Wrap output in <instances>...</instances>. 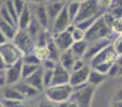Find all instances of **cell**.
I'll use <instances>...</instances> for the list:
<instances>
[{"label": "cell", "mask_w": 122, "mask_h": 107, "mask_svg": "<svg viewBox=\"0 0 122 107\" xmlns=\"http://www.w3.org/2000/svg\"><path fill=\"white\" fill-rule=\"evenodd\" d=\"M114 31L112 28L105 23L103 15L95 20V23L86 31V41L88 43L94 42L99 40H112L114 36Z\"/></svg>", "instance_id": "obj_1"}, {"label": "cell", "mask_w": 122, "mask_h": 107, "mask_svg": "<svg viewBox=\"0 0 122 107\" xmlns=\"http://www.w3.org/2000/svg\"><path fill=\"white\" fill-rule=\"evenodd\" d=\"M94 92V87L90 86L88 84H85L81 86L74 87L71 99L77 103L78 107H90Z\"/></svg>", "instance_id": "obj_2"}, {"label": "cell", "mask_w": 122, "mask_h": 107, "mask_svg": "<svg viewBox=\"0 0 122 107\" xmlns=\"http://www.w3.org/2000/svg\"><path fill=\"white\" fill-rule=\"evenodd\" d=\"M104 13H105V11H103L100 8L97 0H84L80 2L79 11H78V14L73 24L76 25L82 20H86V19L94 17L100 14H104Z\"/></svg>", "instance_id": "obj_3"}, {"label": "cell", "mask_w": 122, "mask_h": 107, "mask_svg": "<svg viewBox=\"0 0 122 107\" xmlns=\"http://www.w3.org/2000/svg\"><path fill=\"white\" fill-rule=\"evenodd\" d=\"M72 92H73V88L70 84L61 85V86H51L45 89L46 99L57 104L71 99Z\"/></svg>", "instance_id": "obj_4"}, {"label": "cell", "mask_w": 122, "mask_h": 107, "mask_svg": "<svg viewBox=\"0 0 122 107\" xmlns=\"http://www.w3.org/2000/svg\"><path fill=\"white\" fill-rule=\"evenodd\" d=\"M12 42L18 47V49L23 53L24 56L34 54L36 46V41L32 39V36H30L27 30L18 29Z\"/></svg>", "instance_id": "obj_5"}, {"label": "cell", "mask_w": 122, "mask_h": 107, "mask_svg": "<svg viewBox=\"0 0 122 107\" xmlns=\"http://www.w3.org/2000/svg\"><path fill=\"white\" fill-rule=\"evenodd\" d=\"M0 56H1L4 65L8 67L21 60L24 55L12 41L11 42L9 41L4 45L0 46Z\"/></svg>", "instance_id": "obj_6"}, {"label": "cell", "mask_w": 122, "mask_h": 107, "mask_svg": "<svg viewBox=\"0 0 122 107\" xmlns=\"http://www.w3.org/2000/svg\"><path fill=\"white\" fill-rule=\"evenodd\" d=\"M117 57H118V55H117L114 46H112V43L108 46H106L104 49H102L90 61V67L92 69V67L97 66L99 64H103V63H115L117 60Z\"/></svg>", "instance_id": "obj_7"}, {"label": "cell", "mask_w": 122, "mask_h": 107, "mask_svg": "<svg viewBox=\"0 0 122 107\" xmlns=\"http://www.w3.org/2000/svg\"><path fill=\"white\" fill-rule=\"evenodd\" d=\"M21 67H23V60L10 65L5 69L4 76L6 80V86H14L21 80Z\"/></svg>", "instance_id": "obj_8"}, {"label": "cell", "mask_w": 122, "mask_h": 107, "mask_svg": "<svg viewBox=\"0 0 122 107\" xmlns=\"http://www.w3.org/2000/svg\"><path fill=\"white\" fill-rule=\"evenodd\" d=\"M71 20H70L69 14H67V10H66V4L65 6L62 9V11L60 12V14L56 17V19L54 20L53 25H51V36L58 34L62 31H65L66 28L71 25Z\"/></svg>", "instance_id": "obj_9"}, {"label": "cell", "mask_w": 122, "mask_h": 107, "mask_svg": "<svg viewBox=\"0 0 122 107\" xmlns=\"http://www.w3.org/2000/svg\"><path fill=\"white\" fill-rule=\"evenodd\" d=\"M112 43V40H99V41L88 43V48H87L85 56L82 57V60L85 62L86 61H91L102 49H104L106 46H108Z\"/></svg>", "instance_id": "obj_10"}, {"label": "cell", "mask_w": 122, "mask_h": 107, "mask_svg": "<svg viewBox=\"0 0 122 107\" xmlns=\"http://www.w3.org/2000/svg\"><path fill=\"white\" fill-rule=\"evenodd\" d=\"M90 70V65H85L82 69L71 72V74H70V85L72 86V88L87 84Z\"/></svg>", "instance_id": "obj_11"}, {"label": "cell", "mask_w": 122, "mask_h": 107, "mask_svg": "<svg viewBox=\"0 0 122 107\" xmlns=\"http://www.w3.org/2000/svg\"><path fill=\"white\" fill-rule=\"evenodd\" d=\"M70 72L66 71L60 63H57L54 69L53 79H51V86H61V85L70 84Z\"/></svg>", "instance_id": "obj_12"}, {"label": "cell", "mask_w": 122, "mask_h": 107, "mask_svg": "<svg viewBox=\"0 0 122 107\" xmlns=\"http://www.w3.org/2000/svg\"><path fill=\"white\" fill-rule=\"evenodd\" d=\"M53 40L55 42L56 46L59 48V51L61 53L65 51H69L74 43L72 34L67 31H62L60 33L53 36Z\"/></svg>", "instance_id": "obj_13"}, {"label": "cell", "mask_w": 122, "mask_h": 107, "mask_svg": "<svg viewBox=\"0 0 122 107\" xmlns=\"http://www.w3.org/2000/svg\"><path fill=\"white\" fill-rule=\"evenodd\" d=\"M65 2L61 1V0H56V1H51L49 3L46 4V10H47V14H48V18H49V23L51 26L53 25L54 20L56 19V17L60 14V12L62 11V9L65 6Z\"/></svg>", "instance_id": "obj_14"}, {"label": "cell", "mask_w": 122, "mask_h": 107, "mask_svg": "<svg viewBox=\"0 0 122 107\" xmlns=\"http://www.w3.org/2000/svg\"><path fill=\"white\" fill-rule=\"evenodd\" d=\"M25 82L28 85H30L31 87H33L34 89H36L38 91L44 90V84H43V67L40 66L38 69V71L36 73H33L30 77H28L27 79H25Z\"/></svg>", "instance_id": "obj_15"}, {"label": "cell", "mask_w": 122, "mask_h": 107, "mask_svg": "<svg viewBox=\"0 0 122 107\" xmlns=\"http://www.w3.org/2000/svg\"><path fill=\"white\" fill-rule=\"evenodd\" d=\"M14 87L19 91V93L25 97V100L30 99V97H34L40 93V91H38L36 89H34L33 87L28 85L25 80H20V82H17L16 85H14Z\"/></svg>", "instance_id": "obj_16"}, {"label": "cell", "mask_w": 122, "mask_h": 107, "mask_svg": "<svg viewBox=\"0 0 122 107\" xmlns=\"http://www.w3.org/2000/svg\"><path fill=\"white\" fill-rule=\"evenodd\" d=\"M76 60H77V58L74 56V54L72 53L71 49H69V51H65L61 53L59 62L58 63H60L66 71H69L70 73H71L72 69H73V65Z\"/></svg>", "instance_id": "obj_17"}, {"label": "cell", "mask_w": 122, "mask_h": 107, "mask_svg": "<svg viewBox=\"0 0 122 107\" xmlns=\"http://www.w3.org/2000/svg\"><path fill=\"white\" fill-rule=\"evenodd\" d=\"M36 18L40 23V25L42 26L43 29L48 30L51 23H49L48 14H47V10H46V5L45 4H40L38 6V9L36 11Z\"/></svg>", "instance_id": "obj_18"}, {"label": "cell", "mask_w": 122, "mask_h": 107, "mask_svg": "<svg viewBox=\"0 0 122 107\" xmlns=\"http://www.w3.org/2000/svg\"><path fill=\"white\" fill-rule=\"evenodd\" d=\"M32 13H31V9H30L29 4H26L25 9L23 10V12L20 13V15L18 16V25H17V27H18V29L20 30H26L28 28V26H29L30 21H31L32 19Z\"/></svg>", "instance_id": "obj_19"}, {"label": "cell", "mask_w": 122, "mask_h": 107, "mask_svg": "<svg viewBox=\"0 0 122 107\" xmlns=\"http://www.w3.org/2000/svg\"><path fill=\"white\" fill-rule=\"evenodd\" d=\"M106 77H107V75L102 74V73H100V72L95 71V70L91 69L90 73H89V77H88L87 84L92 86V87H94V88H97V87H99L100 85L103 84V82H105Z\"/></svg>", "instance_id": "obj_20"}, {"label": "cell", "mask_w": 122, "mask_h": 107, "mask_svg": "<svg viewBox=\"0 0 122 107\" xmlns=\"http://www.w3.org/2000/svg\"><path fill=\"white\" fill-rule=\"evenodd\" d=\"M87 48H88V42L85 40V41H80V42H74L70 49H71L72 53L74 54V56L77 59H82V57L86 54Z\"/></svg>", "instance_id": "obj_21"}, {"label": "cell", "mask_w": 122, "mask_h": 107, "mask_svg": "<svg viewBox=\"0 0 122 107\" xmlns=\"http://www.w3.org/2000/svg\"><path fill=\"white\" fill-rule=\"evenodd\" d=\"M3 99L11 101H24L25 97L19 93V91L14 86H9L3 91Z\"/></svg>", "instance_id": "obj_22"}, {"label": "cell", "mask_w": 122, "mask_h": 107, "mask_svg": "<svg viewBox=\"0 0 122 107\" xmlns=\"http://www.w3.org/2000/svg\"><path fill=\"white\" fill-rule=\"evenodd\" d=\"M17 30L18 29H17L16 27L10 25V24H8L6 21L2 20V19L0 18V31L6 36V39H8L9 41H13Z\"/></svg>", "instance_id": "obj_23"}, {"label": "cell", "mask_w": 122, "mask_h": 107, "mask_svg": "<svg viewBox=\"0 0 122 107\" xmlns=\"http://www.w3.org/2000/svg\"><path fill=\"white\" fill-rule=\"evenodd\" d=\"M47 49H48V59L54 62L58 63L59 62V59H60V55H61V51H59L57 46H56L55 42L53 40V36L48 40L47 42Z\"/></svg>", "instance_id": "obj_24"}, {"label": "cell", "mask_w": 122, "mask_h": 107, "mask_svg": "<svg viewBox=\"0 0 122 107\" xmlns=\"http://www.w3.org/2000/svg\"><path fill=\"white\" fill-rule=\"evenodd\" d=\"M79 6H80V1H76V0H72L69 3H66L67 14H69L70 20H71L72 24L74 23L76 16H77L78 11H79Z\"/></svg>", "instance_id": "obj_25"}, {"label": "cell", "mask_w": 122, "mask_h": 107, "mask_svg": "<svg viewBox=\"0 0 122 107\" xmlns=\"http://www.w3.org/2000/svg\"><path fill=\"white\" fill-rule=\"evenodd\" d=\"M26 30L29 32V34L32 36V39L36 41V38H38V36L40 34V32L43 30V28H42V26L40 25V23L36 20V17H32L31 21H30L29 26H28V28Z\"/></svg>", "instance_id": "obj_26"}, {"label": "cell", "mask_w": 122, "mask_h": 107, "mask_svg": "<svg viewBox=\"0 0 122 107\" xmlns=\"http://www.w3.org/2000/svg\"><path fill=\"white\" fill-rule=\"evenodd\" d=\"M3 4H4V6H5L8 13L10 14V16H11V18H12L13 23H14L15 25H16V27H17V25H18V15H17L16 10H15V8H14L13 0H5V1L3 2ZM17 28H18V27H17Z\"/></svg>", "instance_id": "obj_27"}, {"label": "cell", "mask_w": 122, "mask_h": 107, "mask_svg": "<svg viewBox=\"0 0 122 107\" xmlns=\"http://www.w3.org/2000/svg\"><path fill=\"white\" fill-rule=\"evenodd\" d=\"M40 66L41 65H32V64H25V63H23V67H21V80H25L28 77H30L32 74L38 71V69Z\"/></svg>", "instance_id": "obj_28"}, {"label": "cell", "mask_w": 122, "mask_h": 107, "mask_svg": "<svg viewBox=\"0 0 122 107\" xmlns=\"http://www.w3.org/2000/svg\"><path fill=\"white\" fill-rule=\"evenodd\" d=\"M101 15H103V14H100V15H97V16H94V17H91V18H88V19H86V20H82V21H80V23H78V24H76V27L77 28H79V29H81V30H84L85 32L87 31V30L89 29V28L91 27V26L93 25V24L95 23V20H97V18H99Z\"/></svg>", "instance_id": "obj_29"}, {"label": "cell", "mask_w": 122, "mask_h": 107, "mask_svg": "<svg viewBox=\"0 0 122 107\" xmlns=\"http://www.w3.org/2000/svg\"><path fill=\"white\" fill-rule=\"evenodd\" d=\"M1 103L3 104V107H30L29 104L24 101H11V100H1Z\"/></svg>", "instance_id": "obj_30"}, {"label": "cell", "mask_w": 122, "mask_h": 107, "mask_svg": "<svg viewBox=\"0 0 122 107\" xmlns=\"http://www.w3.org/2000/svg\"><path fill=\"white\" fill-rule=\"evenodd\" d=\"M34 54L41 60V62L48 59V49H47V46H36Z\"/></svg>", "instance_id": "obj_31"}, {"label": "cell", "mask_w": 122, "mask_h": 107, "mask_svg": "<svg viewBox=\"0 0 122 107\" xmlns=\"http://www.w3.org/2000/svg\"><path fill=\"white\" fill-rule=\"evenodd\" d=\"M23 63L25 64H32V65H41L42 62L41 60L36 56V54H30V55H26L23 57Z\"/></svg>", "instance_id": "obj_32"}, {"label": "cell", "mask_w": 122, "mask_h": 107, "mask_svg": "<svg viewBox=\"0 0 122 107\" xmlns=\"http://www.w3.org/2000/svg\"><path fill=\"white\" fill-rule=\"evenodd\" d=\"M53 73H54V70L43 69V84H44L45 89L51 86V79H53Z\"/></svg>", "instance_id": "obj_33"}, {"label": "cell", "mask_w": 122, "mask_h": 107, "mask_svg": "<svg viewBox=\"0 0 122 107\" xmlns=\"http://www.w3.org/2000/svg\"><path fill=\"white\" fill-rule=\"evenodd\" d=\"M71 34H72V38H73L74 42H80V41L86 40V32L77 27H75V29L73 30V32Z\"/></svg>", "instance_id": "obj_34"}, {"label": "cell", "mask_w": 122, "mask_h": 107, "mask_svg": "<svg viewBox=\"0 0 122 107\" xmlns=\"http://www.w3.org/2000/svg\"><path fill=\"white\" fill-rule=\"evenodd\" d=\"M0 18H1L2 20L6 21L8 24H10V25H12V26H14V27H16V25L13 23V20H12V18H11L10 14H9L8 11H6V9H5V6H4V4L1 6V9H0ZM16 28H17V27H16ZM17 29H18V28H17Z\"/></svg>", "instance_id": "obj_35"}, {"label": "cell", "mask_w": 122, "mask_h": 107, "mask_svg": "<svg viewBox=\"0 0 122 107\" xmlns=\"http://www.w3.org/2000/svg\"><path fill=\"white\" fill-rule=\"evenodd\" d=\"M112 46H114L115 51H116L118 56L122 55V33H119L115 38V40L112 41Z\"/></svg>", "instance_id": "obj_36"}, {"label": "cell", "mask_w": 122, "mask_h": 107, "mask_svg": "<svg viewBox=\"0 0 122 107\" xmlns=\"http://www.w3.org/2000/svg\"><path fill=\"white\" fill-rule=\"evenodd\" d=\"M13 4H14V8L16 10L17 15L19 16L20 13L23 12V10L25 9L27 2H26V0H13Z\"/></svg>", "instance_id": "obj_37"}, {"label": "cell", "mask_w": 122, "mask_h": 107, "mask_svg": "<svg viewBox=\"0 0 122 107\" xmlns=\"http://www.w3.org/2000/svg\"><path fill=\"white\" fill-rule=\"evenodd\" d=\"M112 30L114 31V33H116V34L122 33V18L115 19L114 24H112Z\"/></svg>", "instance_id": "obj_38"}, {"label": "cell", "mask_w": 122, "mask_h": 107, "mask_svg": "<svg viewBox=\"0 0 122 107\" xmlns=\"http://www.w3.org/2000/svg\"><path fill=\"white\" fill-rule=\"evenodd\" d=\"M120 69H121V67L119 66L116 62H115L114 64H112V66L110 67V70H109V72H108L107 76H109V77H117V76H119Z\"/></svg>", "instance_id": "obj_39"}, {"label": "cell", "mask_w": 122, "mask_h": 107, "mask_svg": "<svg viewBox=\"0 0 122 107\" xmlns=\"http://www.w3.org/2000/svg\"><path fill=\"white\" fill-rule=\"evenodd\" d=\"M57 107H78L77 103L75 101H73L72 99H69L67 101H64L62 103H59Z\"/></svg>", "instance_id": "obj_40"}, {"label": "cell", "mask_w": 122, "mask_h": 107, "mask_svg": "<svg viewBox=\"0 0 122 107\" xmlns=\"http://www.w3.org/2000/svg\"><path fill=\"white\" fill-rule=\"evenodd\" d=\"M85 65H87V64H86V62H85V61L82 60V59H77V60L75 61V63H74V65H73V69H72V72L77 71V70L82 69V67H84Z\"/></svg>", "instance_id": "obj_41"}, {"label": "cell", "mask_w": 122, "mask_h": 107, "mask_svg": "<svg viewBox=\"0 0 122 107\" xmlns=\"http://www.w3.org/2000/svg\"><path fill=\"white\" fill-rule=\"evenodd\" d=\"M97 2H99L100 8L106 12L108 10V8H109L110 3H112V0H97Z\"/></svg>", "instance_id": "obj_42"}, {"label": "cell", "mask_w": 122, "mask_h": 107, "mask_svg": "<svg viewBox=\"0 0 122 107\" xmlns=\"http://www.w3.org/2000/svg\"><path fill=\"white\" fill-rule=\"evenodd\" d=\"M38 107H56L55 104L53 102H51L49 100H42V101L39 103Z\"/></svg>", "instance_id": "obj_43"}, {"label": "cell", "mask_w": 122, "mask_h": 107, "mask_svg": "<svg viewBox=\"0 0 122 107\" xmlns=\"http://www.w3.org/2000/svg\"><path fill=\"white\" fill-rule=\"evenodd\" d=\"M112 101H122V88H120L116 92V94H115Z\"/></svg>", "instance_id": "obj_44"}, {"label": "cell", "mask_w": 122, "mask_h": 107, "mask_svg": "<svg viewBox=\"0 0 122 107\" xmlns=\"http://www.w3.org/2000/svg\"><path fill=\"white\" fill-rule=\"evenodd\" d=\"M116 6H122V0H112L109 8H116Z\"/></svg>", "instance_id": "obj_45"}, {"label": "cell", "mask_w": 122, "mask_h": 107, "mask_svg": "<svg viewBox=\"0 0 122 107\" xmlns=\"http://www.w3.org/2000/svg\"><path fill=\"white\" fill-rule=\"evenodd\" d=\"M9 40L6 39V36H4L3 33H2L1 31H0V46H2V45H4L5 43H8Z\"/></svg>", "instance_id": "obj_46"}, {"label": "cell", "mask_w": 122, "mask_h": 107, "mask_svg": "<svg viewBox=\"0 0 122 107\" xmlns=\"http://www.w3.org/2000/svg\"><path fill=\"white\" fill-rule=\"evenodd\" d=\"M6 86V80H5V76L4 75H0V89L3 88Z\"/></svg>", "instance_id": "obj_47"}, {"label": "cell", "mask_w": 122, "mask_h": 107, "mask_svg": "<svg viewBox=\"0 0 122 107\" xmlns=\"http://www.w3.org/2000/svg\"><path fill=\"white\" fill-rule=\"evenodd\" d=\"M110 107H122V101H112Z\"/></svg>", "instance_id": "obj_48"}, {"label": "cell", "mask_w": 122, "mask_h": 107, "mask_svg": "<svg viewBox=\"0 0 122 107\" xmlns=\"http://www.w3.org/2000/svg\"><path fill=\"white\" fill-rule=\"evenodd\" d=\"M116 63L119 65L120 67H122V55L117 57V60H116Z\"/></svg>", "instance_id": "obj_49"}, {"label": "cell", "mask_w": 122, "mask_h": 107, "mask_svg": "<svg viewBox=\"0 0 122 107\" xmlns=\"http://www.w3.org/2000/svg\"><path fill=\"white\" fill-rule=\"evenodd\" d=\"M30 2H33V3H42V2H44V1H46V0H29Z\"/></svg>", "instance_id": "obj_50"}, {"label": "cell", "mask_w": 122, "mask_h": 107, "mask_svg": "<svg viewBox=\"0 0 122 107\" xmlns=\"http://www.w3.org/2000/svg\"><path fill=\"white\" fill-rule=\"evenodd\" d=\"M4 72L5 71H1V70H0V75H4Z\"/></svg>", "instance_id": "obj_51"}, {"label": "cell", "mask_w": 122, "mask_h": 107, "mask_svg": "<svg viewBox=\"0 0 122 107\" xmlns=\"http://www.w3.org/2000/svg\"><path fill=\"white\" fill-rule=\"evenodd\" d=\"M2 5H3V2H2V0H0V9H1Z\"/></svg>", "instance_id": "obj_52"}, {"label": "cell", "mask_w": 122, "mask_h": 107, "mask_svg": "<svg viewBox=\"0 0 122 107\" xmlns=\"http://www.w3.org/2000/svg\"><path fill=\"white\" fill-rule=\"evenodd\" d=\"M119 76H122V67L120 69V73H119Z\"/></svg>", "instance_id": "obj_53"}, {"label": "cell", "mask_w": 122, "mask_h": 107, "mask_svg": "<svg viewBox=\"0 0 122 107\" xmlns=\"http://www.w3.org/2000/svg\"><path fill=\"white\" fill-rule=\"evenodd\" d=\"M0 107H3V104L1 103V101H0Z\"/></svg>", "instance_id": "obj_54"}]
</instances>
